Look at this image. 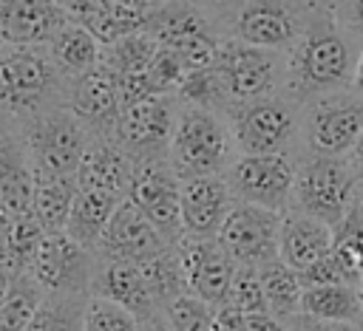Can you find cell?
Wrapping results in <instances>:
<instances>
[{
    "label": "cell",
    "instance_id": "obj_41",
    "mask_svg": "<svg viewBox=\"0 0 363 331\" xmlns=\"http://www.w3.org/2000/svg\"><path fill=\"white\" fill-rule=\"evenodd\" d=\"M187 3L196 6V8L218 28V34L224 37L227 28H230V23L238 17V11H241L250 0H187Z\"/></svg>",
    "mask_w": 363,
    "mask_h": 331
},
{
    "label": "cell",
    "instance_id": "obj_5",
    "mask_svg": "<svg viewBox=\"0 0 363 331\" xmlns=\"http://www.w3.org/2000/svg\"><path fill=\"white\" fill-rule=\"evenodd\" d=\"M357 195V178L352 173L349 158H326V156H298L295 158V184H292V207L309 218H318L337 229L349 215Z\"/></svg>",
    "mask_w": 363,
    "mask_h": 331
},
{
    "label": "cell",
    "instance_id": "obj_18",
    "mask_svg": "<svg viewBox=\"0 0 363 331\" xmlns=\"http://www.w3.org/2000/svg\"><path fill=\"white\" fill-rule=\"evenodd\" d=\"M34 167L20 122L0 113V212L9 218L31 215Z\"/></svg>",
    "mask_w": 363,
    "mask_h": 331
},
{
    "label": "cell",
    "instance_id": "obj_21",
    "mask_svg": "<svg viewBox=\"0 0 363 331\" xmlns=\"http://www.w3.org/2000/svg\"><path fill=\"white\" fill-rule=\"evenodd\" d=\"M91 297L111 300L139 320H147L159 314V306L147 289V280L142 274V266L128 263V260H113L96 255L94 263V277H91Z\"/></svg>",
    "mask_w": 363,
    "mask_h": 331
},
{
    "label": "cell",
    "instance_id": "obj_32",
    "mask_svg": "<svg viewBox=\"0 0 363 331\" xmlns=\"http://www.w3.org/2000/svg\"><path fill=\"white\" fill-rule=\"evenodd\" d=\"M45 291L28 272H17L3 303H0V331H26L43 306Z\"/></svg>",
    "mask_w": 363,
    "mask_h": 331
},
{
    "label": "cell",
    "instance_id": "obj_6",
    "mask_svg": "<svg viewBox=\"0 0 363 331\" xmlns=\"http://www.w3.org/2000/svg\"><path fill=\"white\" fill-rule=\"evenodd\" d=\"M20 127L34 175L77 178L91 133L68 108L45 110L28 122H20Z\"/></svg>",
    "mask_w": 363,
    "mask_h": 331
},
{
    "label": "cell",
    "instance_id": "obj_1",
    "mask_svg": "<svg viewBox=\"0 0 363 331\" xmlns=\"http://www.w3.org/2000/svg\"><path fill=\"white\" fill-rule=\"evenodd\" d=\"M360 45L346 37L329 11L309 20L306 31L286 54V96L303 105L323 93L352 91Z\"/></svg>",
    "mask_w": 363,
    "mask_h": 331
},
{
    "label": "cell",
    "instance_id": "obj_4",
    "mask_svg": "<svg viewBox=\"0 0 363 331\" xmlns=\"http://www.w3.org/2000/svg\"><path fill=\"white\" fill-rule=\"evenodd\" d=\"M230 127L238 156H295L301 153V105L286 93L264 96L233 108Z\"/></svg>",
    "mask_w": 363,
    "mask_h": 331
},
{
    "label": "cell",
    "instance_id": "obj_25",
    "mask_svg": "<svg viewBox=\"0 0 363 331\" xmlns=\"http://www.w3.org/2000/svg\"><path fill=\"white\" fill-rule=\"evenodd\" d=\"M57 6L71 23L91 31L99 45H111L128 34L145 31L150 23V17L119 6L116 0H57Z\"/></svg>",
    "mask_w": 363,
    "mask_h": 331
},
{
    "label": "cell",
    "instance_id": "obj_47",
    "mask_svg": "<svg viewBox=\"0 0 363 331\" xmlns=\"http://www.w3.org/2000/svg\"><path fill=\"white\" fill-rule=\"evenodd\" d=\"M352 93L357 99H363V48L357 51V62H354V74H352Z\"/></svg>",
    "mask_w": 363,
    "mask_h": 331
},
{
    "label": "cell",
    "instance_id": "obj_29",
    "mask_svg": "<svg viewBox=\"0 0 363 331\" xmlns=\"http://www.w3.org/2000/svg\"><path fill=\"white\" fill-rule=\"evenodd\" d=\"M301 314L315 317V320H326V323L360 325V320H363L360 286L340 283V286H312V289H303Z\"/></svg>",
    "mask_w": 363,
    "mask_h": 331
},
{
    "label": "cell",
    "instance_id": "obj_22",
    "mask_svg": "<svg viewBox=\"0 0 363 331\" xmlns=\"http://www.w3.org/2000/svg\"><path fill=\"white\" fill-rule=\"evenodd\" d=\"M65 23L57 0H0L3 45H48Z\"/></svg>",
    "mask_w": 363,
    "mask_h": 331
},
{
    "label": "cell",
    "instance_id": "obj_46",
    "mask_svg": "<svg viewBox=\"0 0 363 331\" xmlns=\"http://www.w3.org/2000/svg\"><path fill=\"white\" fill-rule=\"evenodd\" d=\"M284 3H289V6L301 8L306 17H318V14L329 11V0H284Z\"/></svg>",
    "mask_w": 363,
    "mask_h": 331
},
{
    "label": "cell",
    "instance_id": "obj_10",
    "mask_svg": "<svg viewBox=\"0 0 363 331\" xmlns=\"http://www.w3.org/2000/svg\"><path fill=\"white\" fill-rule=\"evenodd\" d=\"M147 31L156 37L159 48L176 54L190 71L210 68L224 42L218 28L187 0H176L156 11L147 23Z\"/></svg>",
    "mask_w": 363,
    "mask_h": 331
},
{
    "label": "cell",
    "instance_id": "obj_42",
    "mask_svg": "<svg viewBox=\"0 0 363 331\" xmlns=\"http://www.w3.org/2000/svg\"><path fill=\"white\" fill-rule=\"evenodd\" d=\"M289 331H357V325L349 323H326V320H315L306 314H298L289 320Z\"/></svg>",
    "mask_w": 363,
    "mask_h": 331
},
{
    "label": "cell",
    "instance_id": "obj_50",
    "mask_svg": "<svg viewBox=\"0 0 363 331\" xmlns=\"http://www.w3.org/2000/svg\"><path fill=\"white\" fill-rule=\"evenodd\" d=\"M354 204L360 207V212H363V184H357V195H354Z\"/></svg>",
    "mask_w": 363,
    "mask_h": 331
},
{
    "label": "cell",
    "instance_id": "obj_2",
    "mask_svg": "<svg viewBox=\"0 0 363 331\" xmlns=\"http://www.w3.org/2000/svg\"><path fill=\"white\" fill-rule=\"evenodd\" d=\"M68 82L57 71L45 45L0 48V113L28 122L45 110L65 108Z\"/></svg>",
    "mask_w": 363,
    "mask_h": 331
},
{
    "label": "cell",
    "instance_id": "obj_3",
    "mask_svg": "<svg viewBox=\"0 0 363 331\" xmlns=\"http://www.w3.org/2000/svg\"><path fill=\"white\" fill-rule=\"evenodd\" d=\"M235 156L238 150L227 116L204 108L182 105L167 150V164L173 167L179 181L224 175L227 167L235 161Z\"/></svg>",
    "mask_w": 363,
    "mask_h": 331
},
{
    "label": "cell",
    "instance_id": "obj_43",
    "mask_svg": "<svg viewBox=\"0 0 363 331\" xmlns=\"http://www.w3.org/2000/svg\"><path fill=\"white\" fill-rule=\"evenodd\" d=\"M247 325L250 331H289V323L272 317L269 311L267 314H255V317H247Z\"/></svg>",
    "mask_w": 363,
    "mask_h": 331
},
{
    "label": "cell",
    "instance_id": "obj_16",
    "mask_svg": "<svg viewBox=\"0 0 363 331\" xmlns=\"http://www.w3.org/2000/svg\"><path fill=\"white\" fill-rule=\"evenodd\" d=\"M182 269H184V280H187V291L199 300H204L207 306L218 308L227 303L230 297V286H233V274H235V260L230 257V252L221 246L218 238H182L176 243Z\"/></svg>",
    "mask_w": 363,
    "mask_h": 331
},
{
    "label": "cell",
    "instance_id": "obj_17",
    "mask_svg": "<svg viewBox=\"0 0 363 331\" xmlns=\"http://www.w3.org/2000/svg\"><path fill=\"white\" fill-rule=\"evenodd\" d=\"M65 108L85 124L91 136H113L116 119L122 113L119 79L99 62L94 71L68 82Z\"/></svg>",
    "mask_w": 363,
    "mask_h": 331
},
{
    "label": "cell",
    "instance_id": "obj_26",
    "mask_svg": "<svg viewBox=\"0 0 363 331\" xmlns=\"http://www.w3.org/2000/svg\"><path fill=\"white\" fill-rule=\"evenodd\" d=\"M119 204H122V198H116V195H108L99 190H79L74 198L68 223H65V235L74 238L79 246L96 252V246L108 229V221L113 218Z\"/></svg>",
    "mask_w": 363,
    "mask_h": 331
},
{
    "label": "cell",
    "instance_id": "obj_28",
    "mask_svg": "<svg viewBox=\"0 0 363 331\" xmlns=\"http://www.w3.org/2000/svg\"><path fill=\"white\" fill-rule=\"evenodd\" d=\"M79 187L77 178H57V175H34V198H31V215L40 223L45 235L65 232L74 198Z\"/></svg>",
    "mask_w": 363,
    "mask_h": 331
},
{
    "label": "cell",
    "instance_id": "obj_34",
    "mask_svg": "<svg viewBox=\"0 0 363 331\" xmlns=\"http://www.w3.org/2000/svg\"><path fill=\"white\" fill-rule=\"evenodd\" d=\"M85 294H45L26 331H85Z\"/></svg>",
    "mask_w": 363,
    "mask_h": 331
},
{
    "label": "cell",
    "instance_id": "obj_24",
    "mask_svg": "<svg viewBox=\"0 0 363 331\" xmlns=\"http://www.w3.org/2000/svg\"><path fill=\"white\" fill-rule=\"evenodd\" d=\"M335 249V229L318 218H309L303 212H284L281 221V238H278V257L295 269L306 272L318 260H323Z\"/></svg>",
    "mask_w": 363,
    "mask_h": 331
},
{
    "label": "cell",
    "instance_id": "obj_45",
    "mask_svg": "<svg viewBox=\"0 0 363 331\" xmlns=\"http://www.w3.org/2000/svg\"><path fill=\"white\" fill-rule=\"evenodd\" d=\"M346 158L352 164V173H354L357 184H363V130H360V136H357V141H354V147H352V153Z\"/></svg>",
    "mask_w": 363,
    "mask_h": 331
},
{
    "label": "cell",
    "instance_id": "obj_8",
    "mask_svg": "<svg viewBox=\"0 0 363 331\" xmlns=\"http://www.w3.org/2000/svg\"><path fill=\"white\" fill-rule=\"evenodd\" d=\"M233 108L286 93V54L255 48L238 40H224L213 62ZM230 119V116H227Z\"/></svg>",
    "mask_w": 363,
    "mask_h": 331
},
{
    "label": "cell",
    "instance_id": "obj_35",
    "mask_svg": "<svg viewBox=\"0 0 363 331\" xmlns=\"http://www.w3.org/2000/svg\"><path fill=\"white\" fill-rule=\"evenodd\" d=\"M43 229L40 223L34 221V215H23V218H11V229H9V238H6V246H3V257L0 263L9 266L14 274L17 272H28L31 260H34V252L43 240Z\"/></svg>",
    "mask_w": 363,
    "mask_h": 331
},
{
    "label": "cell",
    "instance_id": "obj_11",
    "mask_svg": "<svg viewBox=\"0 0 363 331\" xmlns=\"http://www.w3.org/2000/svg\"><path fill=\"white\" fill-rule=\"evenodd\" d=\"M224 181L235 204L289 212L295 184V156H235Z\"/></svg>",
    "mask_w": 363,
    "mask_h": 331
},
{
    "label": "cell",
    "instance_id": "obj_49",
    "mask_svg": "<svg viewBox=\"0 0 363 331\" xmlns=\"http://www.w3.org/2000/svg\"><path fill=\"white\" fill-rule=\"evenodd\" d=\"M11 280H14V272L0 263V303H3V297H6V291H9V286H11Z\"/></svg>",
    "mask_w": 363,
    "mask_h": 331
},
{
    "label": "cell",
    "instance_id": "obj_40",
    "mask_svg": "<svg viewBox=\"0 0 363 331\" xmlns=\"http://www.w3.org/2000/svg\"><path fill=\"white\" fill-rule=\"evenodd\" d=\"M329 14L337 28L363 48V0H329Z\"/></svg>",
    "mask_w": 363,
    "mask_h": 331
},
{
    "label": "cell",
    "instance_id": "obj_30",
    "mask_svg": "<svg viewBox=\"0 0 363 331\" xmlns=\"http://www.w3.org/2000/svg\"><path fill=\"white\" fill-rule=\"evenodd\" d=\"M156 54H159V42L145 28V31L128 34L111 45H102V65L116 79H139L150 71Z\"/></svg>",
    "mask_w": 363,
    "mask_h": 331
},
{
    "label": "cell",
    "instance_id": "obj_13",
    "mask_svg": "<svg viewBox=\"0 0 363 331\" xmlns=\"http://www.w3.org/2000/svg\"><path fill=\"white\" fill-rule=\"evenodd\" d=\"M96 252L79 246L65 232L43 235L28 274L40 283L45 294H85L91 297Z\"/></svg>",
    "mask_w": 363,
    "mask_h": 331
},
{
    "label": "cell",
    "instance_id": "obj_20",
    "mask_svg": "<svg viewBox=\"0 0 363 331\" xmlns=\"http://www.w3.org/2000/svg\"><path fill=\"white\" fill-rule=\"evenodd\" d=\"M235 198L224 175L182 181V226L187 238H218Z\"/></svg>",
    "mask_w": 363,
    "mask_h": 331
},
{
    "label": "cell",
    "instance_id": "obj_19",
    "mask_svg": "<svg viewBox=\"0 0 363 331\" xmlns=\"http://www.w3.org/2000/svg\"><path fill=\"white\" fill-rule=\"evenodd\" d=\"M164 249H170V243L153 229V223L125 198L113 218L108 221V229L96 246V255L102 257H113V260H128V263H147L153 257H159Z\"/></svg>",
    "mask_w": 363,
    "mask_h": 331
},
{
    "label": "cell",
    "instance_id": "obj_12",
    "mask_svg": "<svg viewBox=\"0 0 363 331\" xmlns=\"http://www.w3.org/2000/svg\"><path fill=\"white\" fill-rule=\"evenodd\" d=\"M128 201L153 223V229L176 246L184 238L182 226V181L167 164V158L133 164V178L128 187Z\"/></svg>",
    "mask_w": 363,
    "mask_h": 331
},
{
    "label": "cell",
    "instance_id": "obj_23",
    "mask_svg": "<svg viewBox=\"0 0 363 331\" xmlns=\"http://www.w3.org/2000/svg\"><path fill=\"white\" fill-rule=\"evenodd\" d=\"M133 178V161L113 141V136H91L88 150L77 170L79 190H99L116 198H128V187Z\"/></svg>",
    "mask_w": 363,
    "mask_h": 331
},
{
    "label": "cell",
    "instance_id": "obj_44",
    "mask_svg": "<svg viewBox=\"0 0 363 331\" xmlns=\"http://www.w3.org/2000/svg\"><path fill=\"white\" fill-rule=\"evenodd\" d=\"M119 6H125V8H133V11H139V14H145V17H153L156 11H162V8H167L170 3H176V0H116Z\"/></svg>",
    "mask_w": 363,
    "mask_h": 331
},
{
    "label": "cell",
    "instance_id": "obj_9",
    "mask_svg": "<svg viewBox=\"0 0 363 331\" xmlns=\"http://www.w3.org/2000/svg\"><path fill=\"white\" fill-rule=\"evenodd\" d=\"M179 110L182 102L170 93L136 99L122 108L113 127V141L128 153L133 164L167 158Z\"/></svg>",
    "mask_w": 363,
    "mask_h": 331
},
{
    "label": "cell",
    "instance_id": "obj_7",
    "mask_svg": "<svg viewBox=\"0 0 363 331\" xmlns=\"http://www.w3.org/2000/svg\"><path fill=\"white\" fill-rule=\"evenodd\" d=\"M363 130V99L352 91L323 93L301 105V153L346 158Z\"/></svg>",
    "mask_w": 363,
    "mask_h": 331
},
{
    "label": "cell",
    "instance_id": "obj_36",
    "mask_svg": "<svg viewBox=\"0 0 363 331\" xmlns=\"http://www.w3.org/2000/svg\"><path fill=\"white\" fill-rule=\"evenodd\" d=\"M162 314H164V320L173 331H221L216 308L207 306L204 300L193 297V294L176 297Z\"/></svg>",
    "mask_w": 363,
    "mask_h": 331
},
{
    "label": "cell",
    "instance_id": "obj_15",
    "mask_svg": "<svg viewBox=\"0 0 363 331\" xmlns=\"http://www.w3.org/2000/svg\"><path fill=\"white\" fill-rule=\"evenodd\" d=\"M281 212L252 207V204H235L227 215L218 240L235 260V266H267L278 260V238H281Z\"/></svg>",
    "mask_w": 363,
    "mask_h": 331
},
{
    "label": "cell",
    "instance_id": "obj_27",
    "mask_svg": "<svg viewBox=\"0 0 363 331\" xmlns=\"http://www.w3.org/2000/svg\"><path fill=\"white\" fill-rule=\"evenodd\" d=\"M45 48H48L57 71L65 76V82H74L77 76L94 71L102 62V45H99V40L91 31H85L82 25L71 23V20L57 31V37Z\"/></svg>",
    "mask_w": 363,
    "mask_h": 331
},
{
    "label": "cell",
    "instance_id": "obj_37",
    "mask_svg": "<svg viewBox=\"0 0 363 331\" xmlns=\"http://www.w3.org/2000/svg\"><path fill=\"white\" fill-rule=\"evenodd\" d=\"M227 303H230V306H235L244 317L267 314V297H264L261 274H258V269H255V266H238V269H235Z\"/></svg>",
    "mask_w": 363,
    "mask_h": 331
},
{
    "label": "cell",
    "instance_id": "obj_52",
    "mask_svg": "<svg viewBox=\"0 0 363 331\" xmlns=\"http://www.w3.org/2000/svg\"><path fill=\"white\" fill-rule=\"evenodd\" d=\"M0 48H3V42H0Z\"/></svg>",
    "mask_w": 363,
    "mask_h": 331
},
{
    "label": "cell",
    "instance_id": "obj_14",
    "mask_svg": "<svg viewBox=\"0 0 363 331\" xmlns=\"http://www.w3.org/2000/svg\"><path fill=\"white\" fill-rule=\"evenodd\" d=\"M312 17L284 0H250L230 23L224 40H238L255 48L289 54Z\"/></svg>",
    "mask_w": 363,
    "mask_h": 331
},
{
    "label": "cell",
    "instance_id": "obj_48",
    "mask_svg": "<svg viewBox=\"0 0 363 331\" xmlns=\"http://www.w3.org/2000/svg\"><path fill=\"white\" fill-rule=\"evenodd\" d=\"M139 331H173V328L167 325L164 314L159 311V314H153V317H147V320H139Z\"/></svg>",
    "mask_w": 363,
    "mask_h": 331
},
{
    "label": "cell",
    "instance_id": "obj_39",
    "mask_svg": "<svg viewBox=\"0 0 363 331\" xmlns=\"http://www.w3.org/2000/svg\"><path fill=\"white\" fill-rule=\"evenodd\" d=\"M298 274H301L303 289H312V286H340V283L357 286V277L343 266V260L335 252H329L323 260H318L315 266H309L306 272H298Z\"/></svg>",
    "mask_w": 363,
    "mask_h": 331
},
{
    "label": "cell",
    "instance_id": "obj_51",
    "mask_svg": "<svg viewBox=\"0 0 363 331\" xmlns=\"http://www.w3.org/2000/svg\"><path fill=\"white\" fill-rule=\"evenodd\" d=\"M357 331H363V320H360V325H357Z\"/></svg>",
    "mask_w": 363,
    "mask_h": 331
},
{
    "label": "cell",
    "instance_id": "obj_31",
    "mask_svg": "<svg viewBox=\"0 0 363 331\" xmlns=\"http://www.w3.org/2000/svg\"><path fill=\"white\" fill-rule=\"evenodd\" d=\"M261 286H264V297H267V311L284 323H289L292 317L301 314V300H303V283L301 274L295 269H289L281 257L261 266Z\"/></svg>",
    "mask_w": 363,
    "mask_h": 331
},
{
    "label": "cell",
    "instance_id": "obj_38",
    "mask_svg": "<svg viewBox=\"0 0 363 331\" xmlns=\"http://www.w3.org/2000/svg\"><path fill=\"white\" fill-rule=\"evenodd\" d=\"M85 331H139V317L111 300L88 297Z\"/></svg>",
    "mask_w": 363,
    "mask_h": 331
},
{
    "label": "cell",
    "instance_id": "obj_33",
    "mask_svg": "<svg viewBox=\"0 0 363 331\" xmlns=\"http://www.w3.org/2000/svg\"><path fill=\"white\" fill-rule=\"evenodd\" d=\"M142 274H145V280H147V289H150V294H153L159 311H164L176 297L190 294L176 246H170V249H164L159 257L142 263Z\"/></svg>",
    "mask_w": 363,
    "mask_h": 331
}]
</instances>
